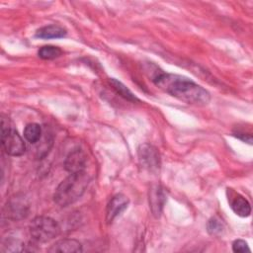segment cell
<instances>
[{
	"label": "cell",
	"instance_id": "obj_6",
	"mask_svg": "<svg viewBox=\"0 0 253 253\" xmlns=\"http://www.w3.org/2000/svg\"><path fill=\"white\" fill-rule=\"evenodd\" d=\"M29 211V203L24 196L16 195L12 197L6 205L5 215L9 218L18 220L24 218Z\"/></svg>",
	"mask_w": 253,
	"mask_h": 253
},
{
	"label": "cell",
	"instance_id": "obj_9",
	"mask_svg": "<svg viewBox=\"0 0 253 253\" xmlns=\"http://www.w3.org/2000/svg\"><path fill=\"white\" fill-rule=\"evenodd\" d=\"M166 201V196L163 189L158 185L154 186L149 190V207L155 217H159L163 206Z\"/></svg>",
	"mask_w": 253,
	"mask_h": 253
},
{
	"label": "cell",
	"instance_id": "obj_8",
	"mask_svg": "<svg viewBox=\"0 0 253 253\" xmlns=\"http://www.w3.org/2000/svg\"><path fill=\"white\" fill-rule=\"evenodd\" d=\"M86 160L85 153L81 149H75L67 155L64 161V168L69 173L85 171Z\"/></svg>",
	"mask_w": 253,
	"mask_h": 253
},
{
	"label": "cell",
	"instance_id": "obj_2",
	"mask_svg": "<svg viewBox=\"0 0 253 253\" xmlns=\"http://www.w3.org/2000/svg\"><path fill=\"white\" fill-rule=\"evenodd\" d=\"M89 182L90 176L86 171L70 173L55 189L53 201L60 207L73 204L84 194Z\"/></svg>",
	"mask_w": 253,
	"mask_h": 253
},
{
	"label": "cell",
	"instance_id": "obj_5",
	"mask_svg": "<svg viewBox=\"0 0 253 253\" xmlns=\"http://www.w3.org/2000/svg\"><path fill=\"white\" fill-rule=\"evenodd\" d=\"M138 161L141 167L149 172H157L160 169L161 159L158 149L149 144L143 143L137 149Z\"/></svg>",
	"mask_w": 253,
	"mask_h": 253
},
{
	"label": "cell",
	"instance_id": "obj_18",
	"mask_svg": "<svg viewBox=\"0 0 253 253\" xmlns=\"http://www.w3.org/2000/svg\"><path fill=\"white\" fill-rule=\"evenodd\" d=\"M234 136L238 137L239 139L245 141V142H248L249 144L252 143V135L250 133H244V132H236L234 133Z\"/></svg>",
	"mask_w": 253,
	"mask_h": 253
},
{
	"label": "cell",
	"instance_id": "obj_14",
	"mask_svg": "<svg viewBox=\"0 0 253 253\" xmlns=\"http://www.w3.org/2000/svg\"><path fill=\"white\" fill-rule=\"evenodd\" d=\"M42 132V126L39 124H28L24 129V137L28 142L36 143L41 139Z\"/></svg>",
	"mask_w": 253,
	"mask_h": 253
},
{
	"label": "cell",
	"instance_id": "obj_3",
	"mask_svg": "<svg viewBox=\"0 0 253 253\" xmlns=\"http://www.w3.org/2000/svg\"><path fill=\"white\" fill-rule=\"evenodd\" d=\"M29 231L34 240L45 243L52 240L60 232L58 223L48 216H37L29 224Z\"/></svg>",
	"mask_w": 253,
	"mask_h": 253
},
{
	"label": "cell",
	"instance_id": "obj_10",
	"mask_svg": "<svg viewBox=\"0 0 253 253\" xmlns=\"http://www.w3.org/2000/svg\"><path fill=\"white\" fill-rule=\"evenodd\" d=\"M82 251V245L75 239H61L52 244L48 252L50 253H78Z\"/></svg>",
	"mask_w": 253,
	"mask_h": 253
},
{
	"label": "cell",
	"instance_id": "obj_17",
	"mask_svg": "<svg viewBox=\"0 0 253 253\" xmlns=\"http://www.w3.org/2000/svg\"><path fill=\"white\" fill-rule=\"evenodd\" d=\"M232 250L234 252H250V248L247 244V242H245L242 239H236L233 241L232 243Z\"/></svg>",
	"mask_w": 253,
	"mask_h": 253
},
{
	"label": "cell",
	"instance_id": "obj_12",
	"mask_svg": "<svg viewBox=\"0 0 253 253\" xmlns=\"http://www.w3.org/2000/svg\"><path fill=\"white\" fill-rule=\"evenodd\" d=\"M231 210L241 217H247L251 213V207L249 202L241 195L236 194L230 201Z\"/></svg>",
	"mask_w": 253,
	"mask_h": 253
},
{
	"label": "cell",
	"instance_id": "obj_15",
	"mask_svg": "<svg viewBox=\"0 0 253 253\" xmlns=\"http://www.w3.org/2000/svg\"><path fill=\"white\" fill-rule=\"evenodd\" d=\"M38 54L42 59L50 60V59H54V58H57L60 55H62V50L58 46L43 45L39 49Z\"/></svg>",
	"mask_w": 253,
	"mask_h": 253
},
{
	"label": "cell",
	"instance_id": "obj_7",
	"mask_svg": "<svg viewBox=\"0 0 253 253\" xmlns=\"http://www.w3.org/2000/svg\"><path fill=\"white\" fill-rule=\"evenodd\" d=\"M128 199L123 194L115 195L109 202L106 211V220L110 223L118 217L128 206Z\"/></svg>",
	"mask_w": 253,
	"mask_h": 253
},
{
	"label": "cell",
	"instance_id": "obj_1",
	"mask_svg": "<svg viewBox=\"0 0 253 253\" xmlns=\"http://www.w3.org/2000/svg\"><path fill=\"white\" fill-rule=\"evenodd\" d=\"M152 81L161 90L186 104L206 106L211 101L209 91L185 76L157 72Z\"/></svg>",
	"mask_w": 253,
	"mask_h": 253
},
{
	"label": "cell",
	"instance_id": "obj_4",
	"mask_svg": "<svg viewBox=\"0 0 253 253\" xmlns=\"http://www.w3.org/2000/svg\"><path fill=\"white\" fill-rule=\"evenodd\" d=\"M1 144L3 150L11 156H21L26 151V145L18 131L9 126L5 119L1 121Z\"/></svg>",
	"mask_w": 253,
	"mask_h": 253
},
{
	"label": "cell",
	"instance_id": "obj_11",
	"mask_svg": "<svg viewBox=\"0 0 253 253\" xmlns=\"http://www.w3.org/2000/svg\"><path fill=\"white\" fill-rule=\"evenodd\" d=\"M67 34L66 30L62 28L61 26L58 25H48L40 28L36 32V38L39 39H44V40H49V39H60L65 37Z\"/></svg>",
	"mask_w": 253,
	"mask_h": 253
},
{
	"label": "cell",
	"instance_id": "obj_16",
	"mask_svg": "<svg viewBox=\"0 0 253 253\" xmlns=\"http://www.w3.org/2000/svg\"><path fill=\"white\" fill-rule=\"evenodd\" d=\"M223 228V223L217 217H211L207 223V230L211 235H219Z\"/></svg>",
	"mask_w": 253,
	"mask_h": 253
},
{
	"label": "cell",
	"instance_id": "obj_13",
	"mask_svg": "<svg viewBox=\"0 0 253 253\" xmlns=\"http://www.w3.org/2000/svg\"><path fill=\"white\" fill-rule=\"evenodd\" d=\"M109 83L111 84V86L113 87V89L123 98H125L127 101L130 102H136L138 101V99L134 96V94L126 86L124 85L121 81L115 79V78H110L109 79Z\"/></svg>",
	"mask_w": 253,
	"mask_h": 253
}]
</instances>
